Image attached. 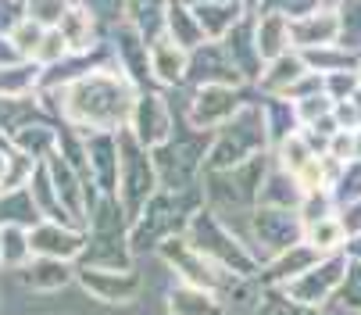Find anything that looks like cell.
<instances>
[{
    "instance_id": "obj_1",
    "label": "cell",
    "mask_w": 361,
    "mask_h": 315,
    "mask_svg": "<svg viewBox=\"0 0 361 315\" xmlns=\"http://www.w3.org/2000/svg\"><path fill=\"white\" fill-rule=\"evenodd\" d=\"M133 93L126 83H118L108 72H93L90 79H79L75 86H65V112L75 122H90L97 129H115L133 112Z\"/></svg>"
},
{
    "instance_id": "obj_2",
    "label": "cell",
    "mask_w": 361,
    "mask_h": 315,
    "mask_svg": "<svg viewBox=\"0 0 361 315\" xmlns=\"http://www.w3.org/2000/svg\"><path fill=\"white\" fill-rule=\"evenodd\" d=\"M190 119H193L197 126H222V122L236 119V90L226 86V83H208V86H200Z\"/></svg>"
},
{
    "instance_id": "obj_3",
    "label": "cell",
    "mask_w": 361,
    "mask_h": 315,
    "mask_svg": "<svg viewBox=\"0 0 361 315\" xmlns=\"http://www.w3.org/2000/svg\"><path fill=\"white\" fill-rule=\"evenodd\" d=\"M147 69L154 72V79L165 83V86L179 83L186 76V69H190L186 47H179L172 36H158L150 43V50H147Z\"/></svg>"
},
{
    "instance_id": "obj_4",
    "label": "cell",
    "mask_w": 361,
    "mask_h": 315,
    "mask_svg": "<svg viewBox=\"0 0 361 315\" xmlns=\"http://www.w3.org/2000/svg\"><path fill=\"white\" fill-rule=\"evenodd\" d=\"M336 36H340V18H336V11L333 8H326L322 15L319 11H307L304 18H297L293 25H290V40L297 43V47H329V43H336Z\"/></svg>"
},
{
    "instance_id": "obj_5",
    "label": "cell",
    "mask_w": 361,
    "mask_h": 315,
    "mask_svg": "<svg viewBox=\"0 0 361 315\" xmlns=\"http://www.w3.org/2000/svg\"><path fill=\"white\" fill-rule=\"evenodd\" d=\"M133 129H136V140L147 143V147L169 140L172 122H169L165 104H161L158 97H140V100L133 104Z\"/></svg>"
},
{
    "instance_id": "obj_6",
    "label": "cell",
    "mask_w": 361,
    "mask_h": 315,
    "mask_svg": "<svg viewBox=\"0 0 361 315\" xmlns=\"http://www.w3.org/2000/svg\"><path fill=\"white\" fill-rule=\"evenodd\" d=\"M290 22L283 11H269L262 15V22H257V32H254V47H257V58H262L265 65L279 61L286 50H290Z\"/></svg>"
},
{
    "instance_id": "obj_7",
    "label": "cell",
    "mask_w": 361,
    "mask_h": 315,
    "mask_svg": "<svg viewBox=\"0 0 361 315\" xmlns=\"http://www.w3.org/2000/svg\"><path fill=\"white\" fill-rule=\"evenodd\" d=\"M58 29H61L68 50H86V47L93 43V18H90V8H68Z\"/></svg>"
},
{
    "instance_id": "obj_8",
    "label": "cell",
    "mask_w": 361,
    "mask_h": 315,
    "mask_svg": "<svg viewBox=\"0 0 361 315\" xmlns=\"http://www.w3.org/2000/svg\"><path fill=\"white\" fill-rule=\"evenodd\" d=\"M172 311H179V315H219V304L200 287H183L172 297Z\"/></svg>"
},
{
    "instance_id": "obj_9",
    "label": "cell",
    "mask_w": 361,
    "mask_h": 315,
    "mask_svg": "<svg viewBox=\"0 0 361 315\" xmlns=\"http://www.w3.org/2000/svg\"><path fill=\"white\" fill-rule=\"evenodd\" d=\"M343 237H347V226L336 222V219H322V222H312V226H307V244H312L315 251L336 247V244H343Z\"/></svg>"
},
{
    "instance_id": "obj_10",
    "label": "cell",
    "mask_w": 361,
    "mask_h": 315,
    "mask_svg": "<svg viewBox=\"0 0 361 315\" xmlns=\"http://www.w3.org/2000/svg\"><path fill=\"white\" fill-rule=\"evenodd\" d=\"M65 11H68L65 0H29V22H36V25L58 29L61 18H65Z\"/></svg>"
},
{
    "instance_id": "obj_11",
    "label": "cell",
    "mask_w": 361,
    "mask_h": 315,
    "mask_svg": "<svg viewBox=\"0 0 361 315\" xmlns=\"http://www.w3.org/2000/svg\"><path fill=\"white\" fill-rule=\"evenodd\" d=\"M43 36H47V29L43 25H36V22H18L15 29H11V43H15V50L18 54H39V43H43Z\"/></svg>"
},
{
    "instance_id": "obj_12",
    "label": "cell",
    "mask_w": 361,
    "mask_h": 315,
    "mask_svg": "<svg viewBox=\"0 0 361 315\" xmlns=\"http://www.w3.org/2000/svg\"><path fill=\"white\" fill-rule=\"evenodd\" d=\"M65 50H68V43H65L61 29H47V36H43V43H39V54H36V61H43V65H54V61H61V58H65Z\"/></svg>"
}]
</instances>
